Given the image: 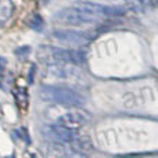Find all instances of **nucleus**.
<instances>
[{"label":"nucleus","instance_id":"f257e3e1","mask_svg":"<svg viewBox=\"0 0 158 158\" xmlns=\"http://www.w3.org/2000/svg\"><path fill=\"white\" fill-rule=\"evenodd\" d=\"M122 10L117 7H108L98 3L79 2L71 7L63 8L56 14V19L69 25H86L100 22L104 18L121 15Z\"/></svg>","mask_w":158,"mask_h":158},{"label":"nucleus","instance_id":"f03ea898","mask_svg":"<svg viewBox=\"0 0 158 158\" xmlns=\"http://www.w3.org/2000/svg\"><path fill=\"white\" fill-rule=\"evenodd\" d=\"M39 96L44 101L54 103L64 107H72V108H81L86 103V98L81 93L64 86L43 85V86L39 87Z\"/></svg>","mask_w":158,"mask_h":158},{"label":"nucleus","instance_id":"7ed1b4c3","mask_svg":"<svg viewBox=\"0 0 158 158\" xmlns=\"http://www.w3.org/2000/svg\"><path fill=\"white\" fill-rule=\"evenodd\" d=\"M39 57L49 64H82L86 61V52L79 49H63L54 46H42Z\"/></svg>","mask_w":158,"mask_h":158},{"label":"nucleus","instance_id":"20e7f679","mask_svg":"<svg viewBox=\"0 0 158 158\" xmlns=\"http://www.w3.org/2000/svg\"><path fill=\"white\" fill-rule=\"evenodd\" d=\"M40 132L44 136V139L52 142V143L72 144V146H75V147H78L79 150H82V147H85V140L79 137L77 131L65 128V126L60 125L58 122L42 126Z\"/></svg>","mask_w":158,"mask_h":158},{"label":"nucleus","instance_id":"39448f33","mask_svg":"<svg viewBox=\"0 0 158 158\" xmlns=\"http://www.w3.org/2000/svg\"><path fill=\"white\" fill-rule=\"evenodd\" d=\"M54 38L57 40H60L61 43L72 47L85 46V44H87L90 42V38L85 32H79V31H72V29L54 31Z\"/></svg>","mask_w":158,"mask_h":158},{"label":"nucleus","instance_id":"423d86ee","mask_svg":"<svg viewBox=\"0 0 158 158\" xmlns=\"http://www.w3.org/2000/svg\"><path fill=\"white\" fill-rule=\"evenodd\" d=\"M89 121H90L89 112H83V111H81V110H77V111H68V112H65V114H63L61 117H58L57 122L60 123V125L65 126V128L78 131L79 128L86 125Z\"/></svg>","mask_w":158,"mask_h":158},{"label":"nucleus","instance_id":"0eeeda50","mask_svg":"<svg viewBox=\"0 0 158 158\" xmlns=\"http://www.w3.org/2000/svg\"><path fill=\"white\" fill-rule=\"evenodd\" d=\"M13 3L11 0H0V27L7 22V19L11 17L13 14Z\"/></svg>","mask_w":158,"mask_h":158},{"label":"nucleus","instance_id":"6e6552de","mask_svg":"<svg viewBox=\"0 0 158 158\" xmlns=\"http://www.w3.org/2000/svg\"><path fill=\"white\" fill-rule=\"evenodd\" d=\"M6 65H7V60L0 56V74H3V71L6 69Z\"/></svg>","mask_w":158,"mask_h":158}]
</instances>
